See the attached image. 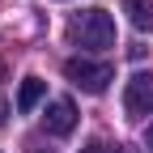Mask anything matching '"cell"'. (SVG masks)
I'll return each mask as SVG.
<instances>
[{
  "instance_id": "6da1fadb",
  "label": "cell",
  "mask_w": 153,
  "mask_h": 153,
  "mask_svg": "<svg viewBox=\"0 0 153 153\" xmlns=\"http://www.w3.org/2000/svg\"><path fill=\"white\" fill-rule=\"evenodd\" d=\"M68 34H72V43H76V47L106 51V47H115V17H111L106 9H85V13H76V17H72Z\"/></svg>"
},
{
  "instance_id": "7a4b0ae2",
  "label": "cell",
  "mask_w": 153,
  "mask_h": 153,
  "mask_svg": "<svg viewBox=\"0 0 153 153\" xmlns=\"http://www.w3.org/2000/svg\"><path fill=\"white\" fill-rule=\"evenodd\" d=\"M64 76H68L76 89H85V94H106V85L115 81L111 64H102V60H85V55L68 60V64H64Z\"/></svg>"
},
{
  "instance_id": "3957f363",
  "label": "cell",
  "mask_w": 153,
  "mask_h": 153,
  "mask_svg": "<svg viewBox=\"0 0 153 153\" xmlns=\"http://www.w3.org/2000/svg\"><path fill=\"white\" fill-rule=\"evenodd\" d=\"M123 111L132 115V119H145V115H153V72H136L123 89Z\"/></svg>"
},
{
  "instance_id": "277c9868",
  "label": "cell",
  "mask_w": 153,
  "mask_h": 153,
  "mask_svg": "<svg viewBox=\"0 0 153 153\" xmlns=\"http://www.w3.org/2000/svg\"><path fill=\"white\" fill-rule=\"evenodd\" d=\"M43 128L51 132V136H68V132L76 128V106L68 98H55L47 102V115H43Z\"/></svg>"
},
{
  "instance_id": "5b68a950",
  "label": "cell",
  "mask_w": 153,
  "mask_h": 153,
  "mask_svg": "<svg viewBox=\"0 0 153 153\" xmlns=\"http://www.w3.org/2000/svg\"><path fill=\"white\" fill-rule=\"evenodd\" d=\"M43 94H47V81H38V76H26L22 89H17V111H34L38 102H43Z\"/></svg>"
},
{
  "instance_id": "8992f818",
  "label": "cell",
  "mask_w": 153,
  "mask_h": 153,
  "mask_svg": "<svg viewBox=\"0 0 153 153\" xmlns=\"http://www.w3.org/2000/svg\"><path fill=\"white\" fill-rule=\"evenodd\" d=\"M123 9H128V22L140 34H153V0H128Z\"/></svg>"
},
{
  "instance_id": "52a82bcc",
  "label": "cell",
  "mask_w": 153,
  "mask_h": 153,
  "mask_svg": "<svg viewBox=\"0 0 153 153\" xmlns=\"http://www.w3.org/2000/svg\"><path fill=\"white\" fill-rule=\"evenodd\" d=\"M81 153H111V149H106V145H102V140H89V145H85V149H81Z\"/></svg>"
},
{
  "instance_id": "ba28073f",
  "label": "cell",
  "mask_w": 153,
  "mask_h": 153,
  "mask_svg": "<svg viewBox=\"0 0 153 153\" xmlns=\"http://www.w3.org/2000/svg\"><path fill=\"white\" fill-rule=\"evenodd\" d=\"M9 119V102H0V123H4Z\"/></svg>"
},
{
  "instance_id": "9c48e42d",
  "label": "cell",
  "mask_w": 153,
  "mask_h": 153,
  "mask_svg": "<svg viewBox=\"0 0 153 153\" xmlns=\"http://www.w3.org/2000/svg\"><path fill=\"white\" fill-rule=\"evenodd\" d=\"M145 140H149V149H153V128H149V136H145Z\"/></svg>"
},
{
  "instance_id": "30bf717a",
  "label": "cell",
  "mask_w": 153,
  "mask_h": 153,
  "mask_svg": "<svg viewBox=\"0 0 153 153\" xmlns=\"http://www.w3.org/2000/svg\"><path fill=\"white\" fill-rule=\"evenodd\" d=\"M0 81H4V64H0Z\"/></svg>"
}]
</instances>
